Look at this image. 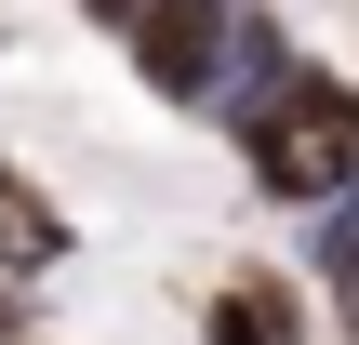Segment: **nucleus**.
I'll return each mask as SVG.
<instances>
[{
  "label": "nucleus",
  "mask_w": 359,
  "mask_h": 345,
  "mask_svg": "<svg viewBox=\"0 0 359 345\" xmlns=\"http://www.w3.org/2000/svg\"><path fill=\"white\" fill-rule=\"evenodd\" d=\"M226 13L240 0H147L133 27H120V53H133V80L160 93V106H213V66H226Z\"/></svg>",
  "instance_id": "2"
},
{
  "label": "nucleus",
  "mask_w": 359,
  "mask_h": 345,
  "mask_svg": "<svg viewBox=\"0 0 359 345\" xmlns=\"http://www.w3.org/2000/svg\"><path fill=\"white\" fill-rule=\"evenodd\" d=\"M80 13H93V27H133V13H147V0H80Z\"/></svg>",
  "instance_id": "8"
},
{
  "label": "nucleus",
  "mask_w": 359,
  "mask_h": 345,
  "mask_svg": "<svg viewBox=\"0 0 359 345\" xmlns=\"http://www.w3.org/2000/svg\"><path fill=\"white\" fill-rule=\"evenodd\" d=\"M40 266H67V213L0 173V279H40Z\"/></svg>",
  "instance_id": "6"
},
{
  "label": "nucleus",
  "mask_w": 359,
  "mask_h": 345,
  "mask_svg": "<svg viewBox=\"0 0 359 345\" xmlns=\"http://www.w3.org/2000/svg\"><path fill=\"white\" fill-rule=\"evenodd\" d=\"M306 66H320V53H293V27H280L266 0H240V13H226V66H213V106H200V120H226V133L253 146V133L293 106V80H306Z\"/></svg>",
  "instance_id": "3"
},
{
  "label": "nucleus",
  "mask_w": 359,
  "mask_h": 345,
  "mask_svg": "<svg viewBox=\"0 0 359 345\" xmlns=\"http://www.w3.org/2000/svg\"><path fill=\"white\" fill-rule=\"evenodd\" d=\"M306 279L333 293V319H346V345H359V186L306 213Z\"/></svg>",
  "instance_id": "5"
},
{
  "label": "nucleus",
  "mask_w": 359,
  "mask_h": 345,
  "mask_svg": "<svg viewBox=\"0 0 359 345\" xmlns=\"http://www.w3.org/2000/svg\"><path fill=\"white\" fill-rule=\"evenodd\" d=\"M0 345H27V293H13V279H0Z\"/></svg>",
  "instance_id": "7"
},
{
  "label": "nucleus",
  "mask_w": 359,
  "mask_h": 345,
  "mask_svg": "<svg viewBox=\"0 0 359 345\" xmlns=\"http://www.w3.org/2000/svg\"><path fill=\"white\" fill-rule=\"evenodd\" d=\"M200 332L213 345H306V293H293L280 266H240V279L200 306Z\"/></svg>",
  "instance_id": "4"
},
{
  "label": "nucleus",
  "mask_w": 359,
  "mask_h": 345,
  "mask_svg": "<svg viewBox=\"0 0 359 345\" xmlns=\"http://www.w3.org/2000/svg\"><path fill=\"white\" fill-rule=\"evenodd\" d=\"M27 345H40V332H27Z\"/></svg>",
  "instance_id": "9"
},
{
  "label": "nucleus",
  "mask_w": 359,
  "mask_h": 345,
  "mask_svg": "<svg viewBox=\"0 0 359 345\" xmlns=\"http://www.w3.org/2000/svg\"><path fill=\"white\" fill-rule=\"evenodd\" d=\"M253 160V186L280 199V213H320V199H346L359 186V80H333V66H306L293 80V106L240 146Z\"/></svg>",
  "instance_id": "1"
}]
</instances>
